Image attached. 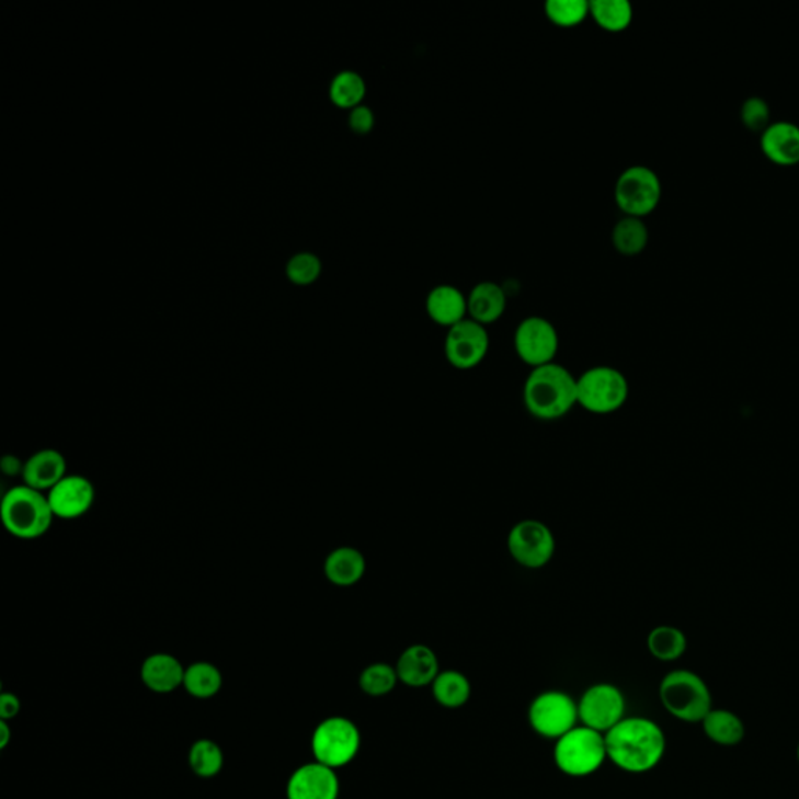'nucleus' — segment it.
<instances>
[{"label": "nucleus", "mask_w": 799, "mask_h": 799, "mask_svg": "<svg viewBox=\"0 0 799 799\" xmlns=\"http://www.w3.org/2000/svg\"><path fill=\"white\" fill-rule=\"evenodd\" d=\"M797 757H798V764H799V743H798V749H797Z\"/></svg>", "instance_id": "4c0bfd02"}, {"label": "nucleus", "mask_w": 799, "mask_h": 799, "mask_svg": "<svg viewBox=\"0 0 799 799\" xmlns=\"http://www.w3.org/2000/svg\"><path fill=\"white\" fill-rule=\"evenodd\" d=\"M628 397V379L615 367H591L578 377V407L591 414H613L625 407Z\"/></svg>", "instance_id": "423d86ee"}, {"label": "nucleus", "mask_w": 799, "mask_h": 799, "mask_svg": "<svg viewBox=\"0 0 799 799\" xmlns=\"http://www.w3.org/2000/svg\"><path fill=\"white\" fill-rule=\"evenodd\" d=\"M761 149L767 160L783 168L799 164V125L778 121L761 136Z\"/></svg>", "instance_id": "a211bd4d"}, {"label": "nucleus", "mask_w": 799, "mask_h": 799, "mask_svg": "<svg viewBox=\"0 0 799 799\" xmlns=\"http://www.w3.org/2000/svg\"><path fill=\"white\" fill-rule=\"evenodd\" d=\"M606 758L605 734L584 724L556 740V767L572 778L594 775L605 764Z\"/></svg>", "instance_id": "39448f33"}, {"label": "nucleus", "mask_w": 799, "mask_h": 799, "mask_svg": "<svg viewBox=\"0 0 799 799\" xmlns=\"http://www.w3.org/2000/svg\"><path fill=\"white\" fill-rule=\"evenodd\" d=\"M591 16L603 31L620 33L631 25L635 11L626 0H594L591 2Z\"/></svg>", "instance_id": "bb28decb"}, {"label": "nucleus", "mask_w": 799, "mask_h": 799, "mask_svg": "<svg viewBox=\"0 0 799 799\" xmlns=\"http://www.w3.org/2000/svg\"><path fill=\"white\" fill-rule=\"evenodd\" d=\"M349 125L356 135L370 134L375 127V114L369 106H356V109L350 110Z\"/></svg>", "instance_id": "f704fd0d"}, {"label": "nucleus", "mask_w": 799, "mask_h": 799, "mask_svg": "<svg viewBox=\"0 0 799 799\" xmlns=\"http://www.w3.org/2000/svg\"><path fill=\"white\" fill-rule=\"evenodd\" d=\"M338 797L336 773L319 762L297 768L287 783V799H338Z\"/></svg>", "instance_id": "2eb2a0df"}, {"label": "nucleus", "mask_w": 799, "mask_h": 799, "mask_svg": "<svg viewBox=\"0 0 799 799\" xmlns=\"http://www.w3.org/2000/svg\"><path fill=\"white\" fill-rule=\"evenodd\" d=\"M626 701L620 688L613 684L589 687L578 703V716L584 727L606 734L625 718Z\"/></svg>", "instance_id": "ddd939ff"}, {"label": "nucleus", "mask_w": 799, "mask_h": 799, "mask_svg": "<svg viewBox=\"0 0 799 799\" xmlns=\"http://www.w3.org/2000/svg\"><path fill=\"white\" fill-rule=\"evenodd\" d=\"M529 724L540 738L558 740L577 728L578 705L564 692H544L529 706Z\"/></svg>", "instance_id": "9d476101"}, {"label": "nucleus", "mask_w": 799, "mask_h": 799, "mask_svg": "<svg viewBox=\"0 0 799 799\" xmlns=\"http://www.w3.org/2000/svg\"><path fill=\"white\" fill-rule=\"evenodd\" d=\"M431 687H433V695L436 701L441 706L448 707V709L461 707L470 699V681L461 672H456V670L441 672L436 676V680L433 681V684H431Z\"/></svg>", "instance_id": "393cba45"}, {"label": "nucleus", "mask_w": 799, "mask_h": 799, "mask_svg": "<svg viewBox=\"0 0 799 799\" xmlns=\"http://www.w3.org/2000/svg\"><path fill=\"white\" fill-rule=\"evenodd\" d=\"M190 765L201 778H213L224 767V753L213 740H197L190 751Z\"/></svg>", "instance_id": "7c9ffc66"}, {"label": "nucleus", "mask_w": 799, "mask_h": 799, "mask_svg": "<svg viewBox=\"0 0 799 799\" xmlns=\"http://www.w3.org/2000/svg\"><path fill=\"white\" fill-rule=\"evenodd\" d=\"M0 517L11 536L33 540L49 532L55 515L46 493L22 484L3 495Z\"/></svg>", "instance_id": "7ed1b4c3"}, {"label": "nucleus", "mask_w": 799, "mask_h": 799, "mask_svg": "<svg viewBox=\"0 0 799 799\" xmlns=\"http://www.w3.org/2000/svg\"><path fill=\"white\" fill-rule=\"evenodd\" d=\"M366 570V556L349 545L334 548L323 562L327 580L336 587H353L363 580Z\"/></svg>", "instance_id": "aec40b11"}, {"label": "nucleus", "mask_w": 799, "mask_h": 799, "mask_svg": "<svg viewBox=\"0 0 799 799\" xmlns=\"http://www.w3.org/2000/svg\"><path fill=\"white\" fill-rule=\"evenodd\" d=\"M20 710L21 703L16 695L2 694V697H0V717H2V720L7 721L16 717Z\"/></svg>", "instance_id": "c9c22d12"}, {"label": "nucleus", "mask_w": 799, "mask_h": 799, "mask_svg": "<svg viewBox=\"0 0 799 799\" xmlns=\"http://www.w3.org/2000/svg\"><path fill=\"white\" fill-rule=\"evenodd\" d=\"M396 670L400 683L412 688L430 686L441 673L436 653L422 643L408 647L400 654Z\"/></svg>", "instance_id": "f3484780"}, {"label": "nucleus", "mask_w": 799, "mask_h": 799, "mask_svg": "<svg viewBox=\"0 0 799 799\" xmlns=\"http://www.w3.org/2000/svg\"><path fill=\"white\" fill-rule=\"evenodd\" d=\"M425 309L434 323L447 330L469 318L467 297L459 287L453 285L433 287L426 296Z\"/></svg>", "instance_id": "6ab92c4d"}, {"label": "nucleus", "mask_w": 799, "mask_h": 799, "mask_svg": "<svg viewBox=\"0 0 799 799\" xmlns=\"http://www.w3.org/2000/svg\"><path fill=\"white\" fill-rule=\"evenodd\" d=\"M648 650L658 661H677L687 650V639L675 626L662 625L648 635Z\"/></svg>", "instance_id": "a878e982"}, {"label": "nucleus", "mask_w": 799, "mask_h": 799, "mask_svg": "<svg viewBox=\"0 0 799 799\" xmlns=\"http://www.w3.org/2000/svg\"><path fill=\"white\" fill-rule=\"evenodd\" d=\"M545 14L556 27L572 28L591 16V2L585 0H548Z\"/></svg>", "instance_id": "c756f323"}, {"label": "nucleus", "mask_w": 799, "mask_h": 799, "mask_svg": "<svg viewBox=\"0 0 799 799\" xmlns=\"http://www.w3.org/2000/svg\"><path fill=\"white\" fill-rule=\"evenodd\" d=\"M359 729L344 717L323 720L312 734L311 749L316 762L336 769L349 765L358 754Z\"/></svg>", "instance_id": "6e6552de"}, {"label": "nucleus", "mask_w": 799, "mask_h": 799, "mask_svg": "<svg viewBox=\"0 0 799 799\" xmlns=\"http://www.w3.org/2000/svg\"><path fill=\"white\" fill-rule=\"evenodd\" d=\"M11 740V729L5 720L0 721V749H7Z\"/></svg>", "instance_id": "e433bc0d"}, {"label": "nucleus", "mask_w": 799, "mask_h": 799, "mask_svg": "<svg viewBox=\"0 0 799 799\" xmlns=\"http://www.w3.org/2000/svg\"><path fill=\"white\" fill-rule=\"evenodd\" d=\"M186 669L172 654H152L142 662L141 680L155 694H171L183 686Z\"/></svg>", "instance_id": "412c9836"}, {"label": "nucleus", "mask_w": 799, "mask_h": 799, "mask_svg": "<svg viewBox=\"0 0 799 799\" xmlns=\"http://www.w3.org/2000/svg\"><path fill=\"white\" fill-rule=\"evenodd\" d=\"M397 683H399V675H397L396 666L385 664V662L367 666L359 676L361 690L370 697H383V695L390 694Z\"/></svg>", "instance_id": "2f4dec72"}, {"label": "nucleus", "mask_w": 799, "mask_h": 799, "mask_svg": "<svg viewBox=\"0 0 799 799\" xmlns=\"http://www.w3.org/2000/svg\"><path fill=\"white\" fill-rule=\"evenodd\" d=\"M46 495L55 518L76 521L93 507L95 489L83 475H66Z\"/></svg>", "instance_id": "4468645a"}, {"label": "nucleus", "mask_w": 799, "mask_h": 799, "mask_svg": "<svg viewBox=\"0 0 799 799\" xmlns=\"http://www.w3.org/2000/svg\"><path fill=\"white\" fill-rule=\"evenodd\" d=\"M507 551L518 566L539 570L550 564L556 553V537L550 526L536 518L515 523L506 539Z\"/></svg>", "instance_id": "1a4fd4ad"}, {"label": "nucleus", "mask_w": 799, "mask_h": 799, "mask_svg": "<svg viewBox=\"0 0 799 799\" xmlns=\"http://www.w3.org/2000/svg\"><path fill=\"white\" fill-rule=\"evenodd\" d=\"M607 758L628 773L650 772L661 764L666 750L664 731L650 718H624L605 734Z\"/></svg>", "instance_id": "f257e3e1"}, {"label": "nucleus", "mask_w": 799, "mask_h": 799, "mask_svg": "<svg viewBox=\"0 0 799 799\" xmlns=\"http://www.w3.org/2000/svg\"><path fill=\"white\" fill-rule=\"evenodd\" d=\"M659 698L670 716L686 723H701L714 709L712 694L705 680L690 670L666 673L659 686Z\"/></svg>", "instance_id": "20e7f679"}, {"label": "nucleus", "mask_w": 799, "mask_h": 799, "mask_svg": "<svg viewBox=\"0 0 799 799\" xmlns=\"http://www.w3.org/2000/svg\"><path fill=\"white\" fill-rule=\"evenodd\" d=\"M514 350L518 359L532 369L555 363L559 352L558 330L540 316L523 319L515 329Z\"/></svg>", "instance_id": "9b49d317"}, {"label": "nucleus", "mask_w": 799, "mask_h": 799, "mask_svg": "<svg viewBox=\"0 0 799 799\" xmlns=\"http://www.w3.org/2000/svg\"><path fill=\"white\" fill-rule=\"evenodd\" d=\"M740 119L742 124L754 134H764L772 124V112H769L768 103L762 98H750L743 102L740 110Z\"/></svg>", "instance_id": "473e14b6"}, {"label": "nucleus", "mask_w": 799, "mask_h": 799, "mask_svg": "<svg viewBox=\"0 0 799 799\" xmlns=\"http://www.w3.org/2000/svg\"><path fill=\"white\" fill-rule=\"evenodd\" d=\"M650 241V231L639 217L625 216L613 228V244L620 255H640Z\"/></svg>", "instance_id": "b1692460"}, {"label": "nucleus", "mask_w": 799, "mask_h": 799, "mask_svg": "<svg viewBox=\"0 0 799 799\" xmlns=\"http://www.w3.org/2000/svg\"><path fill=\"white\" fill-rule=\"evenodd\" d=\"M491 338L481 323L467 318L448 329L444 342L445 358L458 370H471L488 356Z\"/></svg>", "instance_id": "f8f14e48"}, {"label": "nucleus", "mask_w": 799, "mask_h": 799, "mask_svg": "<svg viewBox=\"0 0 799 799\" xmlns=\"http://www.w3.org/2000/svg\"><path fill=\"white\" fill-rule=\"evenodd\" d=\"M614 198L625 216L643 219L661 204V179L647 165H631L618 175Z\"/></svg>", "instance_id": "0eeeda50"}, {"label": "nucleus", "mask_w": 799, "mask_h": 799, "mask_svg": "<svg viewBox=\"0 0 799 799\" xmlns=\"http://www.w3.org/2000/svg\"><path fill=\"white\" fill-rule=\"evenodd\" d=\"M367 88L358 72L344 71L334 77L330 87V99L339 109L353 110L363 105Z\"/></svg>", "instance_id": "c85d7f7f"}, {"label": "nucleus", "mask_w": 799, "mask_h": 799, "mask_svg": "<svg viewBox=\"0 0 799 799\" xmlns=\"http://www.w3.org/2000/svg\"><path fill=\"white\" fill-rule=\"evenodd\" d=\"M22 480L28 488L47 493L68 475L65 455L54 448L33 453L21 469Z\"/></svg>", "instance_id": "dca6fc26"}, {"label": "nucleus", "mask_w": 799, "mask_h": 799, "mask_svg": "<svg viewBox=\"0 0 799 799\" xmlns=\"http://www.w3.org/2000/svg\"><path fill=\"white\" fill-rule=\"evenodd\" d=\"M320 261L318 256L311 253H300L296 255L287 264V275L296 285H311L319 278Z\"/></svg>", "instance_id": "72a5a7b5"}, {"label": "nucleus", "mask_w": 799, "mask_h": 799, "mask_svg": "<svg viewBox=\"0 0 799 799\" xmlns=\"http://www.w3.org/2000/svg\"><path fill=\"white\" fill-rule=\"evenodd\" d=\"M469 319L488 327L503 318L507 307L506 293L493 282L478 283L467 297Z\"/></svg>", "instance_id": "4be33fe9"}, {"label": "nucleus", "mask_w": 799, "mask_h": 799, "mask_svg": "<svg viewBox=\"0 0 799 799\" xmlns=\"http://www.w3.org/2000/svg\"><path fill=\"white\" fill-rule=\"evenodd\" d=\"M526 411L539 421H558L578 404V378L558 363L529 372L523 385Z\"/></svg>", "instance_id": "f03ea898"}, {"label": "nucleus", "mask_w": 799, "mask_h": 799, "mask_svg": "<svg viewBox=\"0 0 799 799\" xmlns=\"http://www.w3.org/2000/svg\"><path fill=\"white\" fill-rule=\"evenodd\" d=\"M703 731L710 742L721 746H735L745 738V724L738 714L728 709H712L701 721Z\"/></svg>", "instance_id": "5701e85b"}, {"label": "nucleus", "mask_w": 799, "mask_h": 799, "mask_svg": "<svg viewBox=\"0 0 799 799\" xmlns=\"http://www.w3.org/2000/svg\"><path fill=\"white\" fill-rule=\"evenodd\" d=\"M183 687L195 698H212L222 687V675L209 662H194L186 669Z\"/></svg>", "instance_id": "cd10ccee"}]
</instances>
